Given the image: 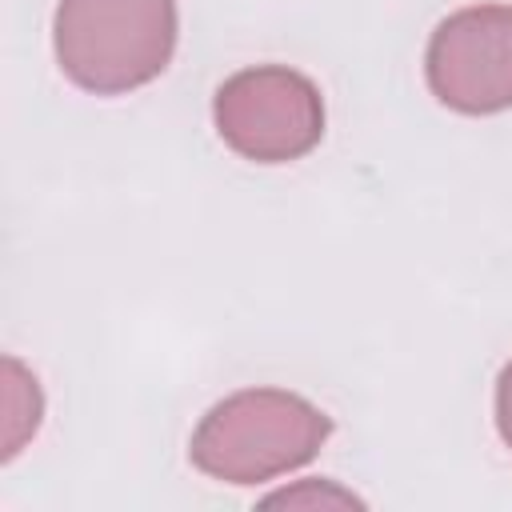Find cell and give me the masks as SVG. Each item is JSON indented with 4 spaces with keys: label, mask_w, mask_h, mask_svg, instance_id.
I'll list each match as a JSON object with an SVG mask.
<instances>
[{
    "label": "cell",
    "mask_w": 512,
    "mask_h": 512,
    "mask_svg": "<svg viewBox=\"0 0 512 512\" xmlns=\"http://www.w3.org/2000/svg\"><path fill=\"white\" fill-rule=\"evenodd\" d=\"M332 420L284 388H244L204 412L192 432V464L224 484H264L304 468L328 440Z\"/></svg>",
    "instance_id": "6da1fadb"
},
{
    "label": "cell",
    "mask_w": 512,
    "mask_h": 512,
    "mask_svg": "<svg viewBox=\"0 0 512 512\" xmlns=\"http://www.w3.org/2000/svg\"><path fill=\"white\" fill-rule=\"evenodd\" d=\"M496 428H500V440L512 448V360L496 376Z\"/></svg>",
    "instance_id": "52a82bcc"
},
{
    "label": "cell",
    "mask_w": 512,
    "mask_h": 512,
    "mask_svg": "<svg viewBox=\"0 0 512 512\" xmlns=\"http://www.w3.org/2000/svg\"><path fill=\"white\" fill-rule=\"evenodd\" d=\"M60 72L96 96L152 84L176 48V0H60L52 16Z\"/></svg>",
    "instance_id": "7a4b0ae2"
},
{
    "label": "cell",
    "mask_w": 512,
    "mask_h": 512,
    "mask_svg": "<svg viewBox=\"0 0 512 512\" xmlns=\"http://www.w3.org/2000/svg\"><path fill=\"white\" fill-rule=\"evenodd\" d=\"M40 416H44V396L36 376L16 356H4V452H0L4 460H12L36 436Z\"/></svg>",
    "instance_id": "5b68a950"
},
{
    "label": "cell",
    "mask_w": 512,
    "mask_h": 512,
    "mask_svg": "<svg viewBox=\"0 0 512 512\" xmlns=\"http://www.w3.org/2000/svg\"><path fill=\"white\" fill-rule=\"evenodd\" d=\"M432 96L464 116L512 108V4H472L444 16L424 52Z\"/></svg>",
    "instance_id": "277c9868"
},
{
    "label": "cell",
    "mask_w": 512,
    "mask_h": 512,
    "mask_svg": "<svg viewBox=\"0 0 512 512\" xmlns=\"http://www.w3.org/2000/svg\"><path fill=\"white\" fill-rule=\"evenodd\" d=\"M268 508H364V500L336 480H300L292 488H280L264 500Z\"/></svg>",
    "instance_id": "8992f818"
},
{
    "label": "cell",
    "mask_w": 512,
    "mask_h": 512,
    "mask_svg": "<svg viewBox=\"0 0 512 512\" xmlns=\"http://www.w3.org/2000/svg\"><path fill=\"white\" fill-rule=\"evenodd\" d=\"M212 120L236 156L256 164H288L320 144L324 96L288 64H256L216 88Z\"/></svg>",
    "instance_id": "3957f363"
}]
</instances>
